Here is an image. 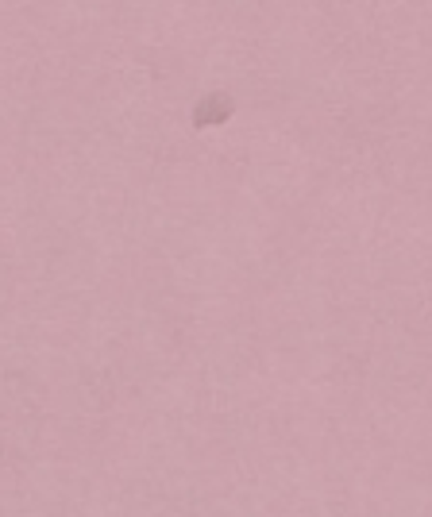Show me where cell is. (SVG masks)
I'll use <instances>...</instances> for the list:
<instances>
[{
  "instance_id": "cell-1",
  "label": "cell",
  "mask_w": 432,
  "mask_h": 517,
  "mask_svg": "<svg viewBox=\"0 0 432 517\" xmlns=\"http://www.w3.org/2000/svg\"><path fill=\"white\" fill-rule=\"evenodd\" d=\"M236 109H239V100H236L228 90L201 93V97H197V105L189 109V124H194L197 132H205V128H220V124H228V120L236 116Z\"/></svg>"
}]
</instances>
